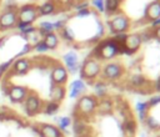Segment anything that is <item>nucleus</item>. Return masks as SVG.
<instances>
[{
	"instance_id": "obj_1",
	"label": "nucleus",
	"mask_w": 160,
	"mask_h": 137,
	"mask_svg": "<svg viewBox=\"0 0 160 137\" xmlns=\"http://www.w3.org/2000/svg\"><path fill=\"white\" fill-rule=\"evenodd\" d=\"M122 54H126L124 44L115 41L111 37V39H106V40L101 41L96 46L94 56H96L95 59H98V60H111V59L116 57L118 55H122Z\"/></svg>"
},
{
	"instance_id": "obj_2",
	"label": "nucleus",
	"mask_w": 160,
	"mask_h": 137,
	"mask_svg": "<svg viewBox=\"0 0 160 137\" xmlns=\"http://www.w3.org/2000/svg\"><path fill=\"white\" fill-rule=\"evenodd\" d=\"M101 73V65H100V61L98 59H95L94 56L92 57H89L86 59L82 65L80 66V75H81V78L82 80H88L89 82L88 83H92L94 80H96Z\"/></svg>"
},
{
	"instance_id": "obj_3",
	"label": "nucleus",
	"mask_w": 160,
	"mask_h": 137,
	"mask_svg": "<svg viewBox=\"0 0 160 137\" xmlns=\"http://www.w3.org/2000/svg\"><path fill=\"white\" fill-rule=\"evenodd\" d=\"M98 101L99 100L94 95H82L78 98V102L75 106V112L80 117H89L96 111Z\"/></svg>"
},
{
	"instance_id": "obj_4",
	"label": "nucleus",
	"mask_w": 160,
	"mask_h": 137,
	"mask_svg": "<svg viewBox=\"0 0 160 137\" xmlns=\"http://www.w3.org/2000/svg\"><path fill=\"white\" fill-rule=\"evenodd\" d=\"M109 29L111 34H120V32H126L130 29V19L125 14H116L108 21Z\"/></svg>"
},
{
	"instance_id": "obj_5",
	"label": "nucleus",
	"mask_w": 160,
	"mask_h": 137,
	"mask_svg": "<svg viewBox=\"0 0 160 137\" xmlns=\"http://www.w3.org/2000/svg\"><path fill=\"white\" fill-rule=\"evenodd\" d=\"M42 106L44 105H42L41 98L35 92H29L24 100V110H25L26 115L30 117H32V116L38 115L40 111H42Z\"/></svg>"
},
{
	"instance_id": "obj_6",
	"label": "nucleus",
	"mask_w": 160,
	"mask_h": 137,
	"mask_svg": "<svg viewBox=\"0 0 160 137\" xmlns=\"http://www.w3.org/2000/svg\"><path fill=\"white\" fill-rule=\"evenodd\" d=\"M16 14H18V21H20V22L32 24L39 17L38 6L34 4H25V5L20 6L16 10Z\"/></svg>"
},
{
	"instance_id": "obj_7",
	"label": "nucleus",
	"mask_w": 160,
	"mask_h": 137,
	"mask_svg": "<svg viewBox=\"0 0 160 137\" xmlns=\"http://www.w3.org/2000/svg\"><path fill=\"white\" fill-rule=\"evenodd\" d=\"M124 66L119 62H109L101 68V78L108 80V81H114L120 78L124 75Z\"/></svg>"
},
{
	"instance_id": "obj_8",
	"label": "nucleus",
	"mask_w": 160,
	"mask_h": 137,
	"mask_svg": "<svg viewBox=\"0 0 160 137\" xmlns=\"http://www.w3.org/2000/svg\"><path fill=\"white\" fill-rule=\"evenodd\" d=\"M124 47L126 50V54L128 55H131L134 52H136L141 44H142V40H141V36L140 34L138 32H131V34H126L125 36V40H124Z\"/></svg>"
},
{
	"instance_id": "obj_9",
	"label": "nucleus",
	"mask_w": 160,
	"mask_h": 137,
	"mask_svg": "<svg viewBox=\"0 0 160 137\" xmlns=\"http://www.w3.org/2000/svg\"><path fill=\"white\" fill-rule=\"evenodd\" d=\"M68 78H69V72H68V70L65 68L64 65L56 64V65L52 66V68H51V81H52V85L64 86L68 82Z\"/></svg>"
},
{
	"instance_id": "obj_10",
	"label": "nucleus",
	"mask_w": 160,
	"mask_h": 137,
	"mask_svg": "<svg viewBox=\"0 0 160 137\" xmlns=\"http://www.w3.org/2000/svg\"><path fill=\"white\" fill-rule=\"evenodd\" d=\"M29 90L25 86H20V85H11L8 88V97L12 103H21L24 102L25 97L28 96Z\"/></svg>"
},
{
	"instance_id": "obj_11",
	"label": "nucleus",
	"mask_w": 160,
	"mask_h": 137,
	"mask_svg": "<svg viewBox=\"0 0 160 137\" xmlns=\"http://www.w3.org/2000/svg\"><path fill=\"white\" fill-rule=\"evenodd\" d=\"M18 9H11V10H5L0 15V30H9L16 26L18 22Z\"/></svg>"
},
{
	"instance_id": "obj_12",
	"label": "nucleus",
	"mask_w": 160,
	"mask_h": 137,
	"mask_svg": "<svg viewBox=\"0 0 160 137\" xmlns=\"http://www.w3.org/2000/svg\"><path fill=\"white\" fill-rule=\"evenodd\" d=\"M64 66L70 73H76L80 71V64H79V56L75 51H69L62 56Z\"/></svg>"
},
{
	"instance_id": "obj_13",
	"label": "nucleus",
	"mask_w": 160,
	"mask_h": 137,
	"mask_svg": "<svg viewBox=\"0 0 160 137\" xmlns=\"http://www.w3.org/2000/svg\"><path fill=\"white\" fill-rule=\"evenodd\" d=\"M11 66L15 75H25L31 68V61L25 57H15Z\"/></svg>"
},
{
	"instance_id": "obj_14",
	"label": "nucleus",
	"mask_w": 160,
	"mask_h": 137,
	"mask_svg": "<svg viewBox=\"0 0 160 137\" xmlns=\"http://www.w3.org/2000/svg\"><path fill=\"white\" fill-rule=\"evenodd\" d=\"M86 91V83L82 78H78L74 80L70 85V92L69 96L71 98H79L80 96H82V93Z\"/></svg>"
},
{
	"instance_id": "obj_15",
	"label": "nucleus",
	"mask_w": 160,
	"mask_h": 137,
	"mask_svg": "<svg viewBox=\"0 0 160 137\" xmlns=\"http://www.w3.org/2000/svg\"><path fill=\"white\" fill-rule=\"evenodd\" d=\"M39 133L41 137H62V132L50 123H41L39 126Z\"/></svg>"
},
{
	"instance_id": "obj_16",
	"label": "nucleus",
	"mask_w": 160,
	"mask_h": 137,
	"mask_svg": "<svg viewBox=\"0 0 160 137\" xmlns=\"http://www.w3.org/2000/svg\"><path fill=\"white\" fill-rule=\"evenodd\" d=\"M144 17L149 21H152V20L160 17V1L159 0H154L146 6Z\"/></svg>"
},
{
	"instance_id": "obj_17",
	"label": "nucleus",
	"mask_w": 160,
	"mask_h": 137,
	"mask_svg": "<svg viewBox=\"0 0 160 137\" xmlns=\"http://www.w3.org/2000/svg\"><path fill=\"white\" fill-rule=\"evenodd\" d=\"M65 87L64 86H60V85H52L51 86V90H50V97H51V101L54 102H58L60 103L64 97H65Z\"/></svg>"
},
{
	"instance_id": "obj_18",
	"label": "nucleus",
	"mask_w": 160,
	"mask_h": 137,
	"mask_svg": "<svg viewBox=\"0 0 160 137\" xmlns=\"http://www.w3.org/2000/svg\"><path fill=\"white\" fill-rule=\"evenodd\" d=\"M56 10V5L54 1H45L42 2L40 6H38V11H39V16H48L54 14Z\"/></svg>"
},
{
	"instance_id": "obj_19",
	"label": "nucleus",
	"mask_w": 160,
	"mask_h": 137,
	"mask_svg": "<svg viewBox=\"0 0 160 137\" xmlns=\"http://www.w3.org/2000/svg\"><path fill=\"white\" fill-rule=\"evenodd\" d=\"M42 41L45 42V45L48 46L49 50H54V49H56V47L59 46V42H60V40H59V35L55 34V32H48V34L42 37Z\"/></svg>"
},
{
	"instance_id": "obj_20",
	"label": "nucleus",
	"mask_w": 160,
	"mask_h": 137,
	"mask_svg": "<svg viewBox=\"0 0 160 137\" xmlns=\"http://www.w3.org/2000/svg\"><path fill=\"white\" fill-rule=\"evenodd\" d=\"M60 108V103L54 102V101H49L45 103V106H42V112L48 116H52L55 115Z\"/></svg>"
},
{
	"instance_id": "obj_21",
	"label": "nucleus",
	"mask_w": 160,
	"mask_h": 137,
	"mask_svg": "<svg viewBox=\"0 0 160 137\" xmlns=\"http://www.w3.org/2000/svg\"><path fill=\"white\" fill-rule=\"evenodd\" d=\"M135 110H136V112L139 113V117L141 118V120H146V117L149 116L148 115V112H149V110H150V107H149V105H148V102H138L136 105H135Z\"/></svg>"
},
{
	"instance_id": "obj_22",
	"label": "nucleus",
	"mask_w": 160,
	"mask_h": 137,
	"mask_svg": "<svg viewBox=\"0 0 160 137\" xmlns=\"http://www.w3.org/2000/svg\"><path fill=\"white\" fill-rule=\"evenodd\" d=\"M96 110H98L100 113H109V112H111V110H112V102L109 101V100L101 98L100 101H98V107H96Z\"/></svg>"
},
{
	"instance_id": "obj_23",
	"label": "nucleus",
	"mask_w": 160,
	"mask_h": 137,
	"mask_svg": "<svg viewBox=\"0 0 160 137\" xmlns=\"http://www.w3.org/2000/svg\"><path fill=\"white\" fill-rule=\"evenodd\" d=\"M122 0H105V11L109 14H115L121 4Z\"/></svg>"
},
{
	"instance_id": "obj_24",
	"label": "nucleus",
	"mask_w": 160,
	"mask_h": 137,
	"mask_svg": "<svg viewBox=\"0 0 160 137\" xmlns=\"http://www.w3.org/2000/svg\"><path fill=\"white\" fill-rule=\"evenodd\" d=\"M60 36L61 39H64L65 41H74L75 40V34H74V30L69 26H65L64 29L60 30Z\"/></svg>"
},
{
	"instance_id": "obj_25",
	"label": "nucleus",
	"mask_w": 160,
	"mask_h": 137,
	"mask_svg": "<svg viewBox=\"0 0 160 137\" xmlns=\"http://www.w3.org/2000/svg\"><path fill=\"white\" fill-rule=\"evenodd\" d=\"M56 121H58V128H59L61 132H66L68 128L71 126V120H70V117H68V116H62V117L58 118Z\"/></svg>"
},
{
	"instance_id": "obj_26",
	"label": "nucleus",
	"mask_w": 160,
	"mask_h": 137,
	"mask_svg": "<svg viewBox=\"0 0 160 137\" xmlns=\"http://www.w3.org/2000/svg\"><path fill=\"white\" fill-rule=\"evenodd\" d=\"M32 50H34V51H36L38 54H45V52H48V51H49L48 46L45 45V42H44L42 40H40L39 42H36V44L32 46Z\"/></svg>"
},
{
	"instance_id": "obj_27",
	"label": "nucleus",
	"mask_w": 160,
	"mask_h": 137,
	"mask_svg": "<svg viewBox=\"0 0 160 137\" xmlns=\"http://www.w3.org/2000/svg\"><path fill=\"white\" fill-rule=\"evenodd\" d=\"M95 93H96V96H101V98L106 95V86L104 82H96L95 83Z\"/></svg>"
},
{
	"instance_id": "obj_28",
	"label": "nucleus",
	"mask_w": 160,
	"mask_h": 137,
	"mask_svg": "<svg viewBox=\"0 0 160 137\" xmlns=\"http://www.w3.org/2000/svg\"><path fill=\"white\" fill-rule=\"evenodd\" d=\"M135 130H136V125H135V122H134L132 120L125 122V131H126V133H128L129 136L132 137V135L135 133Z\"/></svg>"
},
{
	"instance_id": "obj_29",
	"label": "nucleus",
	"mask_w": 160,
	"mask_h": 137,
	"mask_svg": "<svg viewBox=\"0 0 160 137\" xmlns=\"http://www.w3.org/2000/svg\"><path fill=\"white\" fill-rule=\"evenodd\" d=\"M91 5L99 11V12H105V0H91Z\"/></svg>"
},
{
	"instance_id": "obj_30",
	"label": "nucleus",
	"mask_w": 160,
	"mask_h": 137,
	"mask_svg": "<svg viewBox=\"0 0 160 137\" xmlns=\"http://www.w3.org/2000/svg\"><path fill=\"white\" fill-rule=\"evenodd\" d=\"M145 121H146L148 127H149V128H151V130H155V128L160 127V122H159V121H156L152 116H148Z\"/></svg>"
},
{
	"instance_id": "obj_31",
	"label": "nucleus",
	"mask_w": 160,
	"mask_h": 137,
	"mask_svg": "<svg viewBox=\"0 0 160 137\" xmlns=\"http://www.w3.org/2000/svg\"><path fill=\"white\" fill-rule=\"evenodd\" d=\"M12 61H14V59H10V60L0 64V77H2V75L9 70V67L12 65Z\"/></svg>"
},
{
	"instance_id": "obj_32",
	"label": "nucleus",
	"mask_w": 160,
	"mask_h": 137,
	"mask_svg": "<svg viewBox=\"0 0 160 137\" xmlns=\"http://www.w3.org/2000/svg\"><path fill=\"white\" fill-rule=\"evenodd\" d=\"M31 51H32V46H31L30 44H28V42H26V44L24 45V47L21 49V51L16 55V57H22L24 55H28V54H29V52H31Z\"/></svg>"
},
{
	"instance_id": "obj_33",
	"label": "nucleus",
	"mask_w": 160,
	"mask_h": 137,
	"mask_svg": "<svg viewBox=\"0 0 160 137\" xmlns=\"http://www.w3.org/2000/svg\"><path fill=\"white\" fill-rule=\"evenodd\" d=\"M159 103H160V95H154V96H151L150 100L148 101V105H149L150 108L158 106Z\"/></svg>"
},
{
	"instance_id": "obj_34",
	"label": "nucleus",
	"mask_w": 160,
	"mask_h": 137,
	"mask_svg": "<svg viewBox=\"0 0 160 137\" xmlns=\"http://www.w3.org/2000/svg\"><path fill=\"white\" fill-rule=\"evenodd\" d=\"M52 25H54V31H55V30L60 31L61 29H64V27L66 26V25H65V21H62V20H58V21L52 22Z\"/></svg>"
},
{
	"instance_id": "obj_35",
	"label": "nucleus",
	"mask_w": 160,
	"mask_h": 137,
	"mask_svg": "<svg viewBox=\"0 0 160 137\" xmlns=\"http://www.w3.org/2000/svg\"><path fill=\"white\" fill-rule=\"evenodd\" d=\"M142 80H144V78H142V76L138 75V76H134V77H132V80H131L132 82H131V83H132V85H135V86H140V85H142V83H144V82H142Z\"/></svg>"
},
{
	"instance_id": "obj_36",
	"label": "nucleus",
	"mask_w": 160,
	"mask_h": 137,
	"mask_svg": "<svg viewBox=\"0 0 160 137\" xmlns=\"http://www.w3.org/2000/svg\"><path fill=\"white\" fill-rule=\"evenodd\" d=\"M90 10L89 9H82V10H79L78 12H76V16L78 17H85V16H89L90 15Z\"/></svg>"
},
{
	"instance_id": "obj_37",
	"label": "nucleus",
	"mask_w": 160,
	"mask_h": 137,
	"mask_svg": "<svg viewBox=\"0 0 160 137\" xmlns=\"http://www.w3.org/2000/svg\"><path fill=\"white\" fill-rule=\"evenodd\" d=\"M152 36H154L158 41H160V26L156 27V29H154V31H152Z\"/></svg>"
},
{
	"instance_id": "obj_38",
	"label": "nucleus",
	"mask_w": 160,
	"mask_h": 137,
	"mask_svg": "<svg viewBox=\"0 0 160 137\" xmlns=\"http://www.w3.org/2000/svg\"><path fill=\"white\" fill-rule=\"evenodd\" d=\"M159 26H160V17H158V19H155V20L151 21V27L152 29H156Z\"/></svg>"
},
{
	"instance_id": "obj_39",
	"label": "nucleus",
	"mask_w": 160,
	"mask_h": 137,
	"mask_svg": "<svg viewBox=\"0 0 160 137\" xmlns=\"http://www.w3.org/2000/svg\"><path fill=\"white\" fill-rule=\"evenodd\" d=\"M82 9H88V2H82V4H78L76 5V10H82Z\"/></svg>"
},
{
	"instance_id": "obj_40",
	"label": "nucleus",
	"mask_w": 160,
	"mask_h": 137,
	"mask_svg": "<svg viewBox=\"0 0 160 137\" xmlns=\"http://www.w3.org/2000/svg\"><path fill=\"white\" fill-rule=\"evenodd\" d=\"M102 34H104V27L101 24H98V36H100Z\"/></svg>"
},
{
	"instance_id": "obj_41",
	"label": "nucleus",
	"mask_w": 160,
	"mask_h": 137,
	"mask_svg": "<svg viewBox=\"0 0 160 137\" xmlns=\"http://www.w3.org/2000/svg\"><path fill=\"white\" fill-rule=\"evenodd\" d=\"M154 87H155V91L160 92V77H159L156 81H155V86H154Z\"/></svg>"
},
{
	"instance_id": "obj_42",
	"label": "nucleus",
	"mask_w": 160,
	"mask_h": 137,
	"mask_svg": "<svg viewBox=\"0 0 160 137\" xmlns=\"http://www.w3.org/2000/svg\"><path fill=\"white\" fill-rule=\"evenodd\" d=\"M0 2H1V0H0Z\"/></svg>"
},
{
	"instance_id": "obj_43",
	"label": "nucleus",
	"mask_w": 160,
	"mask_h": 137,
	"mask_svg": "<svg viewBox=\"0 0 160 137\" xmlns=\"http://www.w3.org/2000/svg\"><path fill=\"white\" fill-rule=\"evenodd\" d=\"M159 1H160V0H159Z\"/></svg>"
}]
</instances>
